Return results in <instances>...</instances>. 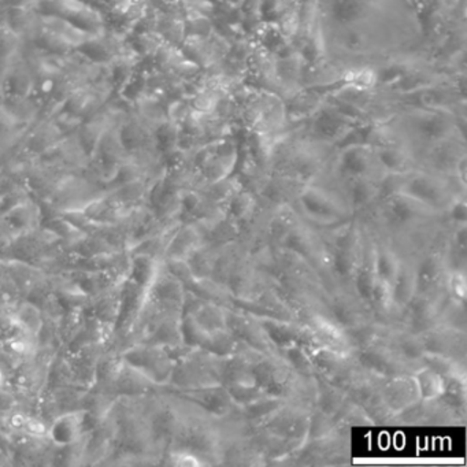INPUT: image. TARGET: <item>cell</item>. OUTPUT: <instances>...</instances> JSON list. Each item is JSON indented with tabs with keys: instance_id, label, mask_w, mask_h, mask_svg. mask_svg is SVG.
I'll return each instance as SVG.
<instances>
[{
	"instance_id": "6da1fadb",
	"label": "cell",
	"mask_w": 467,
	"mask_h": 467,
	"mask_svg": "<svg viewBox=\"0 0 467 467\" xmlns=\"http://www.w3.org/2000/svg\"><path fill=\"white\" fill-rule=\"evenodd\" d=\"M223 439L221 418L212 417L182 399V422L168 450L187 451L201 458L206 466H214L221 464Z\"/></svg>"
},
{
	"instance_id": "7a4b0ae2",
	"label": "cell",
	"mask_w": 467,
	"mask_h": 467,
	"mask_svg": "<svg viewBox=\"0 0 467 467\" xmlns=\"http://www.w3.org/2000/svg\"><path fill=\"white\" fill-rule=\"evenodd\" d=\"M316 377V376H314ZM295 371L280 354L264 355L254 366V381L270 398L314 406L316 379Z\"/></svg>"
},
{
	"instance_id": "3957f363",
	"label": "cell",
	"mask_w": 467,
	"mask_h": 467,
	"mask_svg": "<svg viewBox=\"0 0 467 467\" xmlns=\"http://www.w3.org/2000/svg\"><path fill=\"white\" fill-rule=\"evenodd\" d=\"M292 206L305 223L318 229L333 228L355 217L338 191L318 182L306 184Z\"/></svg>"
},
{
	"instance_id": "277c9868",
	"label": "cell",
	"mask_w": 467,
	"mask_h": 467,
	"mask_svg": "<svg viewBox=\"0 0 467 467\" xmlns=\"http://www.w3.org/2000/svg\"><path fill=\"white\" fill-rule=\"evenodd\" d=\"M351 428L340 425L321 439L307 440L289 459L288 466H335L349 463Z\"/></svg>"
},
{
	"instance_id": "5b68a950",
	"label": "cell",
	"mask_w": 467,
	"mask_h": 467,
	"mask_svg": "<svg viewBox=\"0 0 467 467\" xmlns=\"http://www.w3.org/2000/svg\"><path fill=\"white\" fill-rule=\"evenodd\" d=\"M217 355L202 348H191L176 360L169 389H193L221 384Z\"/></svg>"
},
{
	"instance_id": "8992f818",
	"label": "cell",
	"mask_w": 467,
	"mask_h": 467,
	"mask_svg": "<svg viewBox=\"0 0 467 467\" xmlns=\"http://www.w3.org/2000/svg\"><path fill=\"white\" fill-rule=\"evenodd\" d=\"M278 247L288 248L297 255L305 258L318 273L324 283L325 288L330 289V256L329 247L325 243L324 237L319 234L318 229L314 228L310 223H305L300 218L294 229L289 232L288 236L283 240Z\"/></svg>"
},
{
	"instance_id": "52a82bcc",
	"label": "cell",
	"mask_w": 467,
	"mask_h": 467,
	"mask_svg": "<svg viewBox=\"0 0 467 467\" xmlns=\"http://www.w3.org/2000/svg\"><path fill=\"white\" fill-rule=\"evenodd\" d=\"M387 335V333H385ZM385 335L379 340L374 341L365 348L357 349L352 352L358 363L370 373L377 374L382 379H392L399 376H414L420 366L411 365L401 359L389 344L385 341ZM423 368V366H422Z\"/></svg>"
},
{
	"instance_id": "ba28073f",
	"label": "cell",
	"mask_w": 467,
	"mask_h": 467,
	"mask_svg": "<svg viewBox=\"0 0 467 467\" xmlns=\"http://www.w3.org/2000/svg\"><path fill=\"white\" fill-rule=\"evenodd\" d=\"M450 299L447 286L431 294H417L399 317V327L414 335H422L436 327L440 313Z\"/></svg>"
},
{
	"instance_id": "9c48e42d",
	"label": "cell",
	"mask_w": 467,
	"mask_h": 467,
	"mask_svg": "<svg viewBox=\"0 0 467 467\" xmlns=\"http://www.w3.org/2000/svg\"><path fill=\"white\" fill-rule=\"evenodd\" d=\"M324 314L343 329L374 319L370 308L355 294L352 286L336 285L330 288L327 292Z\"/></svg>"
},
{
	"instance_id": "30bf717a",
	"label": "cell",
	"mask_w": 467,
	"mask_h": 467,
	"mask_svg": "<svg viewBox=\"0 0 467 467\" xmlns=\"http://www.w3.org/2000/svg\"><path fill=\"white\" fill-rule=\"evenodd\" d=\"M314 406L303 401H286L261 428L275 436L305 442Z\"/></svg>"
},
{
	"instance_id": "8fae6325",
	"label": "cell",
	"mask_w": 467,
	"mask_h": 467,
	"mask_svg": "<svg viewBox=\"0 0 467 467\" xmlns=\"http://www.w3.org/2000/svg\"><path fill=\"white\" fill-rule=\"evenodd\" d=\"M275 283V278L259 270L245 250H243L229 273L226 288L234 299H253Z\"/></svg>"
},
{
	"instance_id": "7c38bea8",
	"label": "cell",
	"mask_w": 467,
	"mask_h": 467,
	"mask_svg": "<svg viewBox=\"0 0 467 467\" xmlns=\"http://www.w3.org/2000/svg\"><path fill=\"white\" fill-rule=\"evenodd\" d=\"M226 327L234 333L237 340L247 344L261 354H278L277 348L267 337L261 322L253 314L236 310V308H226Z\"/></svg>"
},
{
	"instance_id": "4fadbf2b",
	"label": "cell",
	"mask_w": 467,
	"mask_h": 467,
	"mask_svg": "<svg viewBox=\"0 0 467 467\" xmlns=\"http://www.w3.org/2000/svg\"><path fill=\"white\" fill-rule=\"evenodd\" d=\"M256 317V316H255ZM273 346L280 352L281 349L292 346L307 347L321 344L311 332L307 325L300 321H285L272 317H256Z\"/></svg>"
},
{
	"instance_id": "5bb4252c",
	"label": "cell",
	"mask_w": 467,
	"mask_h": 467,
	"mask_svg": "<svg viewBox=\"0 0 467 467\" xmlns=\"http://www.w3.org/2000/svg\"><path fill=\"white\" fill-rule=\"evenodd\" d=\"M425 354L441 355L466 363L467 332L452 327H434L420 335Z\"/></svg>"
},
{
	"instance_id": "9a60e30c",
	"label": "cell",
	"mask_w": 467,
	"mask_h": 467,
	"mask_svg": "<svg viewBox=\"0 0 467 467\" xmlns=\"http://www.w3.org/2000/svg\"><path fill=\"white\" fill-rule=\"evenodd\" d=\"M448 270L442 248H433L415 259L417 294H431L447 286Z\"/></svg>"
},
{
	"instance_id": "2e32d148",
	"label": "cell",
	"mask_w": 467,
	"mask_h": 467,
	"mask_svg": "<svg viewBox=\"0 0 467 467\" xmlns=\"http://www.w3.org/2000/svg\"><path fill=\"white\" fill-rule=\"evenodd\" d=\"M171 393L215 418L226 417L236 406L223 384L193 389H171Z\"/></svg>"
},
{
	"instance_id": "e0dca14e",
	"label": "cell",
	"mask_w": 467,
	"mask_h": 467,
	"mask_svg": "<svg viewBox=\"0 0 467 467\" xmlns=\"http://www.w3.org/2000/svg\"><path fill=\"white\" fill-rule=\"evenodd\" d=\"M275 272L273 278L278 281H305V283H322L317 270L302 256L288 248L275 247Z\"/></svg>"
},
{
	"instance_id": "ac0fdd59",
	"label": "cell",
	"mask_w": 467,
	"mask_h": 467,
	"mask_svg": "<svg viewBox=\"0 0 467 467\" xmlns=\"http://www.w3.org/2000/svg\"><path fill=\"white\" fill-rule=\"evenodd\" d=\"M275 284L253 299H234V297L231 308L245 311L256 317H272V318L285 319V321H297L292 311L278 296Z\"/></svg>"
},
{
	"instance_id": "d6986e66",
	"label": "cell",
	"mask_w": 467,
	"mask_h": 467,
	"mask_svg": "<svg viewBox=\"0 0 467 467\" xmlns=\"http://www.w3.org/2000/svg\"><path fill=\"white\" fill-rule=\"evenodd\" d=\"M87 410L76 409L61 412L48 428V440L56 447H67L86 433Z\"/></svg>"
},
{
	"instance_id": "ffe728a7",
	"label": "cell",
	"mask_w": 467,
	"mask_h": 467,
	"mask_svg": "<svg viewBox=\"0 0 467 467\" xmlns=\"http://www.w3.org/2000/svg\"><path fill=\"white\" fill-rule=\"evenodd\" d=\"M382 398L395 414L420 400V389L414 376H399L382 379L379 382Z\"/></svg>"
},
{
	"instance_id": "44dd1931",
	"label": "cell",
	"mask_w": 467,
	"mask_h": 467,
	"mask_svg": "<svg viewBox=\"0 0 467 467\" xmlns=\"http://www.w3.org/2000/svg\"><path fill=\"white\" fill-rule=\"evenodd\" d=\"M202 236L203 244H226L236 242L240 236V226L231 218L226 217L225 213L199 221L193 223Z\"/></svg>"
},
{
	"instance_id": "7402d4cb",
	"label": "cell",
	"mask_w": 467,
	"mask_h": 467,
	"mask_svg": "<svg viewBox=\"0 0 467 467\" xmlns=\"http://www.w3.org/2000/svg\"><path fill=\"white\" fill-rule=\"evenodd\" d=\"M288 400L264 396L245 406H234L232 414L247 429H258Z\"/></svg>"
},
{
	"instance_id": "603a6c76",
	"label": "cell",
	"mask_w": 467,
	"mask_h": 467,
	"mask_svg": "<svg viewBox=\"0 0 467 467\" xmlns=\"http://www.w3.org/2000/svg\"><path fill=\"white\" fill-rule=\"evenodd\" d=\"M385 341L389 344L390 348L406 362L422 368L423 351L422 340L420 335L407 332L399 325H392L385 335Z\"/></svg>"
},
{
	"instance_id": "cb8c5ba5",
	"label": "cell",
	"mask_w": 467,
	"mask_h": 467,
	"mask_svg": "<svg viewBox=\"0 0 467 467\" xmlns=\"http://www.w3.org/2000/svg\"><path fill=\"white\" fill-rule=\"evenodd\" d=\"M417 292V280H415V259L400 258L398 273L392 283L393 307L396 316L400 317L401 311L411 302Z\"/></svg>"
},
{
	"instance_id": "d4e9b609",
	"label": "cell",
	"mask_w": 467,
	"mask_h": 467,
	"mask_svg": "<svg viewBox=\"0 0 467 467\" xmlns=\"http://www.w3.org/2000/svg\"><path fill=\"white\" fill-rule=\"evenodd\" d=\"M303 324L310 327L311 332L319 343L330 347V348L352 354L348 341H347L346 335H344L343 327H338L329 317L322 313H317L308 317Z\"/></svg>"
},
{
	"instance_id": "484cf974",
	"label": "cell",
	"mask_w": 467,
	"mask_h": 467,
	"mask_svg": "<svg viewBox=\"0 0 467 467\" xmlns=\"http://www.w3.org/2000/svg\"><path fill=\"white\" fill-rule=\"evenodd\" d=\"M373 318L381 324L392 327L398 324V316L393 307L392 285L387 281L379 280L377 277L374 284L373 291H371L370 302H368Z\"/></svg>"
},
{
	"instance_id": "4316f807",
	"label": "cell",
	"mask_w": 467,
	"mask_h": 467,
	"mask_svg": "<svg viewBox=\"0 0 467 467\" xmlns=\"http://www.w3.org/2000/svg\"><path fill=\"white\" fill-rule=\"evenodd\" d=\"M442 253H444L445 264H447L450 273L466 272L467 223L452 226Z\"/></svg>"
},
{
	"instance_id": "83f0119b",
	"label": "cell",
	"mask_w": 467,
	"mask_h": 467,
	"mask_svg": "<svg viewBox=\"0 0 467 467\" xmlns=\"http://www.w3.org/2000/svg\"><path fill=\"white\" fill-rule=\"evenodd\" d=\"M203 244L201 234L193 223H182L171 237L163 259H187L199 245Z\"/></svg>"
},
{
	"instance_id": "f1b7e54d",
	"label": "cell",
	"mask_w": 467,
	"mask_h": 467,
	"mask_svg": "<svg viewBox=\"0 0 467 467\" xmlns=\"http://www.w3.org/2000/svg\"><path fill=\"white\" fill-rule=\"evenodd\" d=\"M374 242H376V273L379 280L387 281L392 285L398 273L400 256L396 253L395 248L390 244L387 237L381 234H374Z\"/></svg>"
},
{
	"instance_id": "f546056e",
	"label": "cell",
	"mask_w": 467,
	"mask_h": 467,
	"mask_svg": "<svg viewBox=\"0 0 467 467\" xmlns=\"http://www.w3.org/2000/svg\"><path fill=\"white\" fill-rule=\"evenodd\" d=\"M316 399H314V409L329 417H336L340 407L343 406L346 399L348 398L347 393L340 388L333 385L332 382L327 381L322 377L316 376Z\"/></svg>"
},
{
	"instance_id": "4dcf8cb0",
	"label": "cell",
	"mask_w": 467,
	"mask_h": 467,
	"mask_svg": "<svg viewBox=\"0 0 467 467\" xmlns=\"http://www.w3.org/2000/svg\"><path fill=\"white\" fill-rule=\"evenodd\" d=\"M300 217L295 212L292 204L275 207L270 215L269 223H267V234H269L270 243L275 247H278L283 240L288 236L289 232L299 223Z\"/></svg>"
},
{
	"instance_id": "1f68e13d",
	"label": "cell",
	"mask_w": 467,
	"mask_h": 467,
	"mask_svg": "<svg viewBox=\"0 0 467 467\" xmlns=\"http://www.w3.org/2000/svg\"><path fill=\"white\" fill-rule=\"evenodd\" d=\"M388 329H389L388 325L381 324L376 319H370V321L362 322L355 327H346L344 335L348 341L349 348L354 352L357 349L365 348L381 338Z\"/></svg>"
},
{
	"instance_id": "d6a6232c",
	"label": "cell",
	"mask_w": 467,
	"mask_h": 467,
	"mask_svg": "<svg viewBox=\"0 0 467 467\" xmlns=\"http://www.w3.org/2000/svg\"><path fill=\"white\" fill-rule=\"evenodd\" d=\"M185 289L198 295L204 302L215 303L223 307L231 308L234 302V295L225 285L215 283L212 278H195L191 281Z\"/></svg>"
},
{
	"instance_id": "836d02e7",
	"label": "cell",
	"mask_w": 467,
	"mask_h": 467,
	"mask_svg": "<svg viewBox=\"0 0 467 467\" xmlns=\"http://www.w3.org/2000/svg\"><path fill=\"white\" fill-rule=\"evenodd\" d=\"M258 204L259 201L255 193L243 188L236 195L229 199L228 203L223 206V213L226 217L234 220L242 228V225L250 220Z\"/></svg>"
},
{
	"instance_id": "e575fe53",
	"label": "cell",
	"mask_w": 467,
	"mask_h": 467,
	"mask_svg": "<svg viewBox=\"0 0 467 467\" xmlns=\"http://www.w3.org/2000/svg\"><path fill=\"white\" fill-rule=\"evenodd\" d=\"M223 244H202L188 256V266L195 278H210L215 259Z\"/></svg>"
},
{
	"instance_id": "d590c367",
	"label": "cell",
	"mask_w": 467,
	"mask_h": 467,
	"mask_svg": "<svg viewBox=\"0 0 467 467\" xmlns=\"http://www.w3.org/2000/svg\"><path fill=\"white\" fill-rule=\"evenodd\" d=\"M244 187H243L239 177H237L236 174H231V176L220 180V182L202 185L198 190L201 191L210 202L223 207L228 203L229 199L236 195Z\"/></svg>"
},
{
	"instance_id": "8d00e7d4",
	"label": "cell",
	"mask_w": 467,
	"mask_h": 467,
	"mask_svg": "<svg viewBox=\"0 0 467 467\" xmlns=\"http://www.w3.org/2000/svg\"><path fill=\"white\" fill-rule=\"evenodd\" d=\"M359 406L365 410L366 414L373 422V426H393L396 414L388 406L385 399L382 398L379 384L376 390L370 396H368Z\"/></svg>"
},
{
	"instance_id": "74e56055",
	"label": "cell",
	"mask_w": 467,
	"mask_h": 467,
	"mask_svg": "<svg viewBox=\"0 0 467 467\" xmlns=\"http://www.w3.org/2000/svg\"><path fill=\"white\" fill-rule=\"evenodd\" d=\"M422 365L436 371L442 379H452V377L467 379L466 363L451 359V358L441 357V355L425 354L422 358Z\"/></svg>"
},
{
	"instance_id": "f35d334b",
	"label": "cell",
	"mask_w": 467,
	"mask_h": 467,
	"mask_svg": "<svg viewBox=\"0 0 467 467\" xmlns=\"http://www.w3.org/2000/svg\"><path fill=\"white\" fill-rule=\"evenodd\" d=\"M466 314V302H458L450 297L440 313L436 327H452V329L467 332Z\"/></svg>"
},
{
	"instance_id": "ab89813d",
	"label": "cell",
	"mask_w": 467,
	"mask_h": 467,
	"mask_svg": "<svg viewBox=\"0 0 467 467\" xmlns=\"http://www.w3.org/2000/svg\"><path fill=\"white\" fill-rule=\"evenodd\" d=\"M414 377L418 389H420V399L423 400L439 398L444 390V379L431 368L423 366L414 374Z\"/></svg>"
},
{
	"instance_id": "60d3db41",
	"label": "cell",
	"mask_w": 467,
	"mask_h": 467,
	"mask_svg": "<svg viewBox=\"0 0 467 467\" xmlns=\"http://www.w3.org/2000/svg\"><path fill=\"white\" fill-rule=\"evenodd\" d=\"M198 324L206 330H217L226 327V307L215 303H204L198 313L192 316Z\"/></svg>"
},
{
	"instance_id": "b9f144b4",
	"label": "cell",
	"mask_w": 467,
	"mask_h": 467,
	"mask_svg": "<svg viewBox=\"0 0 467 467\" xmlns=\"http://www.w3.org/2000/svg\"><path fill=\"white\" fill-rule=\"evenodd\" d=\"M278 354L286 360L289 366L294 368L297 373L302 374L306 377L316 376V368H314L313 362H311L310 357H308L307 351H306L303 346H292L288 348L281 349Z\"/></svg>"
},
{
	"instance_id": "7bdbcfd3",
	"label": "cell",
	"mask_w": 467,
	"mask_h": 467,
	"mask_svg": "<svg viewBox=\"0 0 467 467\" xmlns=\"http://www.w3.org/2000/svg\"><path fill=\"white\" fill-rule=\"evenodd\" d=\"M335 420L336 422L348 426V428H352V426H373V422L366 414L365 410L349 398L346 399L343 406L336 414Z\"/></svg>"
},
{
	"instance_id": "ee69618b",
	"label": "cell",
	"mask_w": 467,
	"mask_h": 467,
	"mask_svg": "<svg viewBox=\"0 0 467 467\" xmlns=\"http://www.w3.org/2000/svg\"><path fill=\"white\" fill-rule=\"evenodd\" d=\"M225 388L236 406H245L266 396L255 382H234Z\"/></svg>"
},
{
	"instance_id": "f6af8a7d",
	"label": "cell",
	"mask_w": 467,
	"mask_h": 467,
	"mask_svg": "<svg viewBox=\"0 0 467 467\" xmlns=\"http://www.w3.org/2000/svg\"><path fill=\"white\" fill-rule=\"evenodd\" d=\"M340 426V423L336 422L335 418L313 409L311 412L310 426H308L307 440L321 439V437L327 436V434L335 431Z\"/></svg>"
},
{
	"instance_id": "bcb514c9",
	"label": "cell",
	"mask_w": 467,
	"mask_h": 467,
	"mask_svg": "<svg viewBox=\"0 0 467 467\" xmlns=\"http://www.w3.org/2000/svg\"><path fill=\"white\" fill-rule=\"evenodd\" d=\"M344 81L352 87L354 89H359V91H368V89L373 88L377 83V73L374 72L371 67H360V69L347 70L343 76H341Z\"/></svg>"
},
{
	"instance_id": "7dc6e473",
	"label": "cell",
	"mask_w": 467,
	"mask_h": 467,
	"mask_svg": "<svg viewBox=\"0 0 467 467\" xmlns=\"http://www.w3.org/2000/svg\"><path fill=\"white\" fill-rule=\"evenodd\" d=\"M466 272H451L447 280V291L450 297L458 302H466L467 297Z\"/></svg>"
},
{
	"instance_id": "c3c4849f",
	"label": "cell",
	"mask_w": 467,
	"mask_h": 467,
	"mask_svg": "<svg viewBox=\"0 0 467 467\" xmlns=\"http://www.w3.org/2000/svg\"><path fill=\"white\" fill-rule=\"evenodd\" d=\"M445 218L453 225L467 223V202L466 198L459 199L445 213Z\"/></svg>"
},
{
	"instance_id": "681fc988",
	"label": "cell",
	"mask_w": 467,
	"mask_h": 467,
	"mask_svg": "<svg viewBox=\"0 0 467 467\" xmlns=\"http://www.w3.org/2000/svg\"><path fill=\"white\" fill-rule=\"evenodd\" d=\"M7 382V373L4 368H0V388H4Z\"/></svg>"
}]
</instances>
